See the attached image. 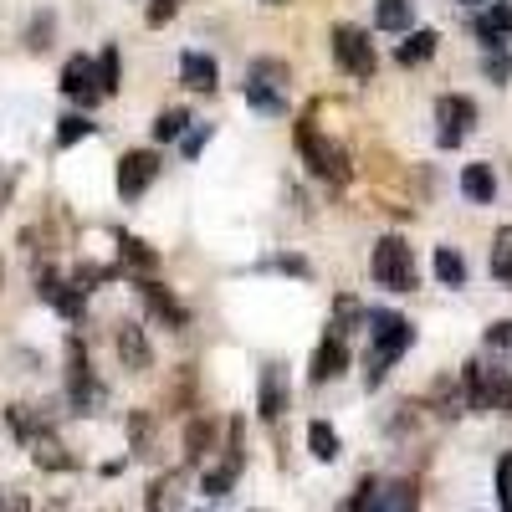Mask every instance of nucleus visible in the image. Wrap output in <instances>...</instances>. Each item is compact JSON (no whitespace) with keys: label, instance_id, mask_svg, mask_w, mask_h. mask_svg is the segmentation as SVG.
I'll return each mask as SVG.
<instances>
[{"label":"nucleus","instance_id":"cd10ccee","mask_svg":"<svg viewBox=\"0 0 512 512\" xmlns=\"http://www.w3.org/2000/svg\"><path fill=\"white\" fill-rule=\"evenodd\" d=\"M118 88H123V52L118 47H103L98 52V93L113 98Z\"/></svg>","mask_w":512,"mask_h":512},{"label":"nucleus","instance_id":"c756f323","mask_svg":"<svg viewBox=\"0 0 512 512\" xmlns=\"http://www.w3.org/2000/svg\"><path fill=\"white\" fill-rule=\"evenodd\" d=\"M93 134H98V123H93L88 113H67V118H57V149H72V144L93 139Z\"/></svg>","mask_w":512,"mask_h":512},{"label":"nucleus","instance_id":"09e8293b","mask_svg":"<svg viewBox=\"0 0 512 512\" xmlns=\"http://www.w3.org/2000/svg\"><path fill=\"white\" fill-rule=\"evenodd\" d=\"M262 6H292V0H262Z\"/></svg>","mask_w":512,"mask_h":512},{"label":"nucleus","instance_id":"79ce46f5","mask_svg":"<svg viewBox=\"0 0 512 512\" xmlns=\"http://www.w3.org/2000/svg\"><path fill=\"white\" fill-rule=\"evenodd\" d=\"M487 349H502V354H512V318H497V323L487 328Z\"/></svg>","mask_w":512,"mask_h":512},{"label":"nucleus","instance_id":"7c9ffc66","mask_svg":"<svg viewBox=\"0 0 512 512\" xmlns=\"http://www.w3.org/2000/svg\"><path fill=\"white\" fill-rule=\"evenodd\" d=\"M236 477H241V461H231V456H221V466H210V472H205V482H200V492H205V497H226V492L236 487Z\"/></svg>","mask_w":512,"mask_h":512},{"label":"nucleus","instance_id":"72a5a7b5","mask_svg":"<svg viewBox=\"0 0 512 512\" xmlns=\"http://www.w3.org/2000/svg\"><path fill=\"white\" fill-rule=\"evenodd\" d=\"M246 108L267 113V118H282V113H287V98H282L277 88H256V82H246Z\"/></svg>","mask_w":512,"mask_h":512},{"label":"nucleus","instance_id":"c85d7f7f","mask_svg":"<svg viewBox=\"0 0 512 512\" xmlns=\"http://www.w3.org/2000/svg\"><path fill=\"white\" fill-rule=\"evenodd\" d=\"M195 118H190V108H164L159 118H154V144H175V139H185V128H190Z\"/></svg>","mask_w":512,"mask_h":512},{"label":"nucleus","instance_id":"ddd939ff","mask_svg":"<svg viewBox=\"0 0 512 512\" xmlns=\"http://www.w3.org/2000/svg\"><path fill=\"white\" fill-rule=\"evenodd\" d=\"M349 369V338H338L333 328L323 333V344L313 349V359H308V379L313 384H328V379H338Z\"/></svg>","mask_w":512,"mask_h":512},{"label":"nucleus","instance_id":"6e6552de","mask_svg":"<svg viewBox=\"0 0 512 512\" xmlns=\"http://www.w3.org/2000/svg\"><path fill=\"white\" fill-rule=\"evenodd\" d=\"M62 98H72V103H82V108H93V103H103V93H98V57H88V52H77V57H67L62 62Z\"/></svg>","mask_w":512,"mask_h":512},{"label":"nucleus","instance_id":"9b49d317","mask_svg":"<svg viewBox=\"0 0 512 512\" xmlns=\"http://www.w3.org/2000/svg\"><path fill=\"white\" fill-rule=\"evenodd\" d=\"M139 297H144V303H149V313L164 323V328H190V308L180 303V297L175 292H169L164 282H154V277H139Z\"/></svg>","mask_w":512,"mask_h":512},{"label":"nucleus","instance_id":"4468645a","mask_svg":"<svg viewBox=\"0 0 512 512\" xmlns=\"http://www.w3.org/2000/svg\"><path fill=\"white\" fill-rule=\"evenodd\" d=\"M113 349H118V364H123L128 374H144V369L154 364V349H149V338H144L139 323H118Z\"/></svg>","mask_w":512,"mask_h":512},{"label":"nucleus","instance_id":"f8f14e48","mask_svg":"<svg viewBox=\"0 0 512 512\" xmlns=\"http://www.w3.org/2000/svg\"><path fill=\"white\" fill-rule=\"evenodd\" d=\"M256 415L267 425H277L287 415V364H267L256 379Z\"/></svg>","mask_w":512,"mask_h":512},{"label":"nucleus","instance_id":"393cba45","mask_svg":"<svg viewBox=\"0 0 512 512\" xmlns=\"http://www.w3.org/2000/svg\"><path fill=\"white\" fill-rule=\"evenodd\" d=\"M118 251H123V262H128V267H139V277H154V272H159V251H149V241L118 231Z\"/></svg>","mask_w":512,"mask_h":512},{"label":"nucleus","instance_id":"f257e3e1","mask_svg":"<svg viewBox=\"0 0 512 512\" xmlns=\"http://www.w3.org/2000/svg\"><path fill=\"white\" fill-rule=\"evenodd\" d=\"M369 333H374V344H369V390H379V379L410 354V344H415V323H410L405 313L379 308V313H369Z\"/></svg>","mask_w":512,"mask_h":512},{"label":"nucleus","instance_id":"1a4fd4ad","mask_svg":"<svg viewBox=\"0 0 512 512\" xmlns=\"http://www.w3.org/2000/svg\"><path fill=\"white\" fill-rule=\"evenodd\" d=\"M36 292H41V303H52L62 318H82V308H88V292H82L72 277L52 272V267L36 272Z\"/></svg>","mask_w":512,"mask_h":512},{"label":"nucleus","instance_id":"5701e85b","mask_svg":"<svg viewBox=\"0 0 512 512\" xmlns=\"http://www.w3.org/2000/svg\"><path fill=\"white\" fill-rule=\"evenodd\" d=\"M31 461L41 466V472H72V466H77L57 436H36V441H31Z\"/></svg>","mask_w":512,"mask_h":512},{"label":"nucleus","instance_id":"20e7f679","mask_svg":"<svg viewBox=\"0 0 512 512\" xmlns=\"http://www.w3.org/2000/svg\"><path fill=\"white\" fill-rule=\"evenodd\" d=\"M369 277L390 292H415V251L405 236H379L369 251Z\"/></svg>","mask_w":512,"mask_h":512},{"label":"nucleus","instance_id":"58836bf2","mask_svg":"<svg viewBox=\"0 0 512 512\" xmlns=\"http://www.w3.org/2000/svg\"><path fill=\"white\" fill-rule=\"evenodd\" d=\"M482 72H487L492 82H507V77H512V52H507V47L482 52Z\"/></svg>","mask_w":512,"mask_h":512},{"label":"nucleus","instance_id":"a18cd8bd","mask_svg":"<svg viewBox=\"0 0 512 512\" xmlns=\"http://www.w3.org/2000/svg\"><path fill=\"white\" fill-rule=\"evenodd\" d=\"M272 267H277V272H287V277H313V267H308V256H277Z\"/></svg>","mask_w":512,"mask_h":512},{"label":"nucleus","instance_id":"8fccbe9b","mask_svg":"<svg viewBox=\"0 0 512 512\" xmlns=\"http://www.w3.org/2000/svg\"><path fill=\"white\" fill-rule=\"evenodd\" d=\"M0 282H6V262H0Z\"/></svg>","mask_w":512,"mask_h":512},{"label":"nucleus","instance_id":"f03ea898","mask_svg":"<svg viewBox=\"0 0 512 512\" xmlns=\"http://www.w3.org/2000/svg\"><path fill=\"white\" fill-rule=\"evenodd\" d=\"M292 144H297V154H303V164L313 169L318 180H328V185H349L354 180V164H349L344 144L328 139L313 118H297L292 123Z\"/></svg>","mask_w":512,"mask_h":512},{"label":"nucleus","instance_id":"aec40b11","mask_svg":"<svg viewBox=\"0 0 512 512\" xmlns=\"http://www.w3.org/2000/svg\"><path fill=\"white\" fill-rule=\"evenodd\" d=\"M461 195L472 200V205H492V200H497L492 164H461Z\"/></svg>","mask_w":512,"mask_h":512},{"label":"nucleus","instance_id":"dca6fc26","mask_svg":"<svg viewBox=\"0 0 512 512\" xmlns=\"http://www.w3.org/2000/svg\"><path fill=\"white\" fill-rule=\"evenodd\" d=\"M180 82L190 93H216L221 88V67L210 52H180Z\"/></svg>","mask_w":512,"mask_h":512},{"label":"nucleus","instance_id":"412c9836","mask_svg":"<svg viewBox=\"0 0 512 512\" xmlns=\"http://www.w3.org/2000/svg\"><path fill=\"white\" fill-rule=\"evenodd\" d=\"M374 26L390 36H410L415 31V6L410 0H374Z\"/></svg>","mask_w":512,"mask_h":512},{"label":"nucleus","instance_id":"bb28decb","mask_svg":"<svg viewBox=\"0 0 512 512\" xmlns=\"http://www.w3.org/2000/svg\"><path fill=\"white\" fill-rule=\"evenodd\" d=\"M359 323H369V313L359 308V297H333V333L338 338H349V333H359Z\"/></svg>","mask_w":512,"mask_h":512},{"label":"nucleus","instance_id":"4c0bfd02","mask_svg":"<svg viewBox=\"0 0 512 512\" xmlns=\"http://www.w3.org/2000/svg\"><path fill=\"white\" fill-rule=\"evenodd\" d=\"M149 436H154L149 415H144V410H134V415H128V441H134V456H149Z\"/></svg>","mask_w":512,"mask_h":512},{"label":"nucleus","instance_id":"37998d69","mask_svg":"<svg viewBox=\"0 0 512 512\" xmlns=\"http://www.w3.org/2000/svg\"><path fill=\"white\" fill-rule=\"evenodd\" d=\"M210 134H216V123H200V128H190L185 144H180V149H185V159H195V154L205 149V139H210Z\"/></svg>","mask_w":512,"mask_h":512},{"label":"nucleus","instance_id":"49530a36","mask_svg":"<svg viewBox=\"0 0 512 512\" xmlns=\"http://www.w3.org/2000/svg\"><path fill=\"white\" fill-rule=\"evenodd\" d=\"M11 512H31V502H26V497H16V502H11Z\"/></svg>","mask_w":512,"mask_h":512},{"label":"nucleus","instance_id":"a19ab883","mask_svg":"<svg viewBox=\"0 0 512 512\" xmlns=\"http://www.w3.org/2000/svg\"><path fill=\"white\" fill-rule=\"evenodd\" d=\"M497 502L512 512V451H502V461H497Z\"/></svg>","mask_w":512,"mask_h":512},{"label":"nucleus","instance_id":"6ab92c4d","mask_svg":"<svg viewBox=\"0 0 512 512\" xmlns=\"http://www.w3.org/2000/svg\"><path fill=\"white\" fill-rule=\"evenodd\" d=\"M216 436H221L216 415H195V420L185 425V461H205L210 451H216Z\"/></svg>","mask_w":512,"mask_h":512},{"label":"nucleus","instance_id":"a878e982","mask_svg":"<svg viewBox=\"0 0 512 512\" xmlns=\"http://www.w3.org/2000/svg\"><path fill=\"white\" fill-rule=\"evenodd\" d=\"M246 82H256V88H287V82H292V67L287 62H277V57H256L251 67H246Z\"/></svg>","mask_w":512,"mask_h":512},{"label":"nucleus","instance_id":"0eeeda50","mask_svg":"<svg viewBox=\"0 0 512 512\" xmlns=\"http://www.w3.org/2000/svg\"><path fill=\"white\" fill-rule=\"evenodd\" d=\"M436 144L441 149H456L466 134L477 128V98H466V93H441L436 98Z\"/></svg>","mask_w":512,"mask_h":512},{"label":"nucleus","instance_id":"473e14b6","mask_svg":"<svg viewBox=\"0 0 512 512\" xmlns=\"http://www.w3.org/2000/svg\"><path fill=\"white\" fill-rule=\"evenodd\" d=\"M492 277H497L502 287H512V226H502V231L492 236Z\"/></svg>","mask_w":512,"mask_h":512},{"label":"nucleus","instance_id":"9d476101","mask_svg":"<svg viewBox=\"0 0 512 512\" xmlns=\"http://www.w3.org/2000/svg\"><path fill=\"white\" fill-rule=\"evenodd\" d=\"M154 180H159V154L154 149H128L118 159V195L123 200H139Z\"/></svg>","mask_w":512,"mask_h":512},{"label":"nucleus","instance_id":"c03bdc74","mask_svg":"<svg viewBox=\"0 0 512 512\" xmlns=\"http://www.w3.org/2000/svg\"><path fill=\"white\" fill-rule=\"evenodd\" d=\"M16 180H21V169H16V164H0V210L11 205V195H16Z\"/></svg>","mask_w":512,"mask_h":512},{"label":"nucleus","instance_id":"7ed1b4c3","mask_svg":"<svg viewBox=\"0 0 512 512\" xmlns=\"http://www.w3.org/2000/svg\"><path fill=\"white\" fill-rule=\"evenodd\" d=\"M461 384H466V405H472L477 415L512 410V369H492L482 359H466L461 364Z\"/></svg>","mask_w":512,"mask_h":512},{"label":"nucleus","instance_id":"e433bc0d","mask_svg":"<svg viewBox=\"0 0 512 512\" xmlns=\"http://www.w3.org/2000/svg\"><path fill=\"white\" fill-rule=\"evenodd\" d=\"M175 502H180V477H175V472H164V477L149 487V512H169Z\"/></svg>","mask_w":512,"mask_h":512},{"label":"nucleus","instance_id":"f704fd0d","mask_svg":"<svg viewBox=\"0 0 512 512\" xmlns=\"http://www.w3.org/2000/svg\"><path fill=\"white\" fill-rule=\"evenodd\" d=\"M379 477H359V487L349 492V502L338 507V512H379Z\"/></svg>","mask_w":512,"mask_h":512},{"label":"nucleus","instance_id":"2f4dec72","mask_svg":"<svg viewBox=\"0 0 512 512\" xmlns=\"http://www.w3.org/2000/svg\"><path fill=\"white\" fill-rule=\"evenodd\" d=\"M308 451L318 461H338V451H344V446H338V431H333L328 420H308Z\"/></svg>","mask_w":512,"mask_h":512},{"label":"nucleus","instance_id":"423d86ee","mask_svg":"<svg viewBox=\"0 0 512 512\" xmlns=\"http://www.w3.org/2000/svg\"><path fill=\"white\" fill-rule=\"evenodd\" d=\"M67 400H72L77 415H93L103 405V384H98V374L88 364V349H82L77 338L67 344Z\"/></svg>","mask_w":512,"mask_h":512},{"label":"nucleus","instance_id":"a211bd4d","mask_svg":"<svg viewBox=\"0 0 512 512\" xmlns=\"http://www.w3.org/2000/svg\"><path fill=\"white\" fill-rule=\"evenodd\" d=\"M436 47H441V31L420 26V31H410L400 47H395V62H400V67H420V62H431V57H436Z\"/></svg>","mask_w":512,"mask_h":512},{"label":"nucleus","instance_id":"f3484780","mask_svg":"<svg viewBox=\"0 0 512 512\" xmlns=\"http://www.w3.org/2000/svg\"><path fill=\"white\" fill-rule=\"evenodd\" d=\"M472 31L482 36V47H502V36H512V0H492L487 11L472 16Z\"/></svg>","mask_w":512,"mask_h":512},{"label":"nucleus","instance_id":"39448f33","mask_svg":"<svg viewBox=\"0 0 512 512\" xmlns=\"http://www.w3.org/2000/svg\"><path fill=\"white\" fill-rule=\"evenodd\" d=\"M333 62L344 67L349 77L369 82V77L379 72V52H374V41H369V31H364V26H354V21H344V26H333Z\"/></svg>","mask_w":512,"mask_h":512},{"label":"nucleus","instance_id":"b1692460","mask_svg":"<svg viewBox=\"0 0 512 512\" xmlns=\"http://www.w3.org/2000/svg\"><path fill=\"white\" fill-rule=\"evenodd\" d=\"M379 512H420V492H415V482H410V477L384 482V487H379Z\"/></svg>","mask_w":512,"mask_h":512},{"label":"nucleus","instance_id":"2eb2a0df","mask_svg":"<svg viewBox=\"0 0 512 512\" xmlns=\"http://www.w3.org/2000/svg\"><path fill=\"white\" fill-rule=\"evenodd\" d=\"M425 410H436L441 420H456V415H466L472 405H466V384H461V369L456 374H441L431 390H425Z\"/></svg>","mask_w":512,"mask_h":512},{"label":"nucleus","instance_id":"4be33fe9","mask_svg":"<svg viewBox=\"0 0 512 512\" xmlns=\"http://www.w3.org/2000/svg\"><path fill=\"white\" fill-rule=\"evenodd\" d=\"M431 267H436V282L441 287H466V277H472V267H466V256L456 246H436Z\"/></svg>","mask_w":512,"mask_h":512},{"label":"nucleus","instance_id":"ea45409f","mask_svg":"<svg viewBox=\"0 0 512 512\" xmlns=\"http://www.w3.org/2000/svg\"><path fill=\"white\" fill-rule=\"evenodd\" d=\"M180 16V0H149V11H144V21L159 31V26H169V21H175Z\"/></svg>","mask_w":512,"mask_h":512},{"label":"nucleus","instance_id":"c9c22d12","mask_svg":"<svg viewBox=\"0 0 512 512\" xmlns=\"http://www.w3.org/2000/svg\"><path fill=\"white\" fill-rule=\"evenodd\" d=\"M52 31H57V16H52V11H36L31 26H26V47H31V52H47V47H52Z\"/></svg>","mask_w":512,"mask_h":512},{"label":"nucleus","instance_id":"de8ad7c7","mask_svg":"<svg viewBox=\"0 0 512 512\" xmlns=\"http://www.w3.org/2000/svg\"><path fill=\"white\" fill-rule=\"evenodd\" d=\"M461 6H466V11H482V0H461Z\"/></svg>","mask_w":512,"mask_h":512}]
</instances>
